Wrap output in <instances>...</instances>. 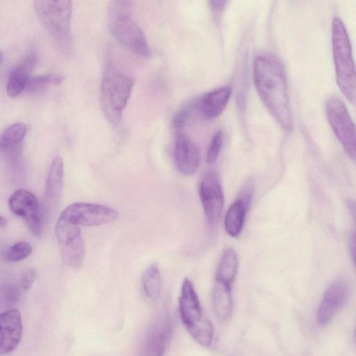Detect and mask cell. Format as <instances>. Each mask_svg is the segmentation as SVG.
Segmentation results:
<instances>
[{
  "label": "cell",
  "mask_w": 356,
  "mask_h": 356,
  "mask_svg": "<svg viewBox=\"0 0 356 356\" xmlns=\"http://www.w3.org/2000/svg\"><path fill=\"white\" fill-rule=\"evenodd\" d=\"M253 81L257 93L271 115L286 131L293 127L284 65L276 56L263 54L253 62Z\"/></svg>",
  "instance_id": "obj_1"
},
{
  "label": "cell",
  "mask_w": 356,
  "mask_h": 356,
  "mask_svg": "<svg viewBox=\"0 0 356 356\" xmlns=\"http://www.w3.org/2000/svg\"><path fill=\"white\" fill-rule=\"evenodd\" d=\"M132 2L113 1L108 6V28L121 44L142 57H149L151 50L147 38L138 24L131 18Z\"/></svg>",
  "instance_id": "obj_2"
},
{
  "label": "cell",
  "mask_w": 356,
  "mask_h": 356,
  "mask_svg": "<svg viewBox=\"0 0 356 356\" xmlns=\"http://www.w3.org/2000/svg\"><path fill=\"white\" fill-rule=\"evenodd\" d=\"M332 44L337 83L350 103L356 105V67L346 29L336 17L332 23Z\"/></svg>",
  "instance_id": "obj_3"
},
{
  "label": "cell",
  "mask_w": 356,
  "mask_h": 356,
  "mask_svg": "<svg viewBox=\"0 0 356 356\" xmlns=\"http://www.w3.org/2000/svg\"><path fill=\"white\" fill-rule=\"evenodd\" d=\"M38 17L56 45L65 53L72 48V2L69 0L34 1Z\"/></svg>",
  "instance_id": "obj_4"
},
{
  "label": "cell",
  "mask_w": 356,
  "mask_h": 356,
  "mask_svg": "<svg viewBox=\"0 0 356 356\" xmlns=\"http://www.w3.org/2000/svg\"><path fill=\"white\" fill-rule=\"evenodd\" d=\"M134 81L129 75L108 68L102 80L99 95L101 109L113 125L120 123L122 113L131 96Z\"/></svg>",
  "instance_id": "obj_5"
},
{
  "label": "cell",
  "mask_w": 356,
  "mask_h": 356,
  "mask_svg": "<svg viewBox=\"0 0 356 356\" xmlns=\"http://www.w3.org/2000/svg\"><path fill=\"white\" fill-rule=\"evenodd\" d=\"M180 318L191 337L200 345L209 346L213 338L211 323L204 316L193 284L185 278L179 301Z\"/></svg>",
  "instance_id": "obj_6"
},
{
  "label": "cell",
  "mask_w": 356,
  "mask_h": 356,
  "mask_svg": "<svg viewBox=\"0 0 356 356\" xmlns=\"http://www.w3.org/2000/svg\"><path fill=\"white\" fill-rule=\"evenodd\" d=\"M329 123L349 157L356 162V126L344 104L337 97L327 101Z\"/></svg>",
  "instance_id": "obj_7"
},
{
  "label": "cell",
  "mask_w": 356,
  "mask_h": 356,
  "mask_svg": "<svg viewBox=\"0 0 356 356\" xmlns=\"http://www.w3.org/2000/svg\"><path fill=\"white\" fill-rule=\"evenodd\" d=\"M55 235L63 262L74 268L81 266L85 256V245L79 225L59 218Z\"/></svg>",
  "instance_id": "obj_8"
},
{
  "label": "cell",
  "mask_w": 356,
  "mask_h": 356,
  "mask_svg": "<svg viewBox=\"0 0 356 356\" xmlns=\"http://www.w3.org/2000/svg\"><path fill=\"white\" fill-rule=\"evenodd\" d=\"M118 214V211L105 205L74 202L67 206L59 218L79 226H97L115 220Z\"/></svg>",
  "instance_id": "obj_9"
},
{
  "label": "cell",
  "mask_w": 356,
  "mask_h": 356,
  "mask_svg": "<svg viewBox=\"0 0 356 356\" xmlns=\"http://www.w3.org/2000/svg\"><path fill=\"white\" fill-rule=\"evenodd\" d=\"M199 194L207 224L215 226L222 214L224 195L218 174L214 171L207 172L199 187Z\"/></svg>",
  "instance_id": "obj_10"
},
{
  "label": "cell",
  "mask_w": 356,
  "mask_h": 356,
  "mask_svg": "<svg viewBox=\"0 0 356 356\" xmlns=\"http://www.w3.org/2000/svg\"><path fill=\"white\" fill-rule=\"evenodd\" d=\"M10 210L16 216L23 218L31 232L40 236L42 232V224L40 214L39 204L36 197L24 189L15 191L8 199Z\"/></svg>",
  "instance_id": "obj_11"
},
{
  "label": "cell",
  "mask_w": 356,
  "mask_h": 356,
  "mask_svg": "<svg viewBox=\"0 0 356 356\" xmlns=\"http://www.w3.org/2000/svg\"><path fill=\"white\" fill-rule=\"evenodd\" d=\"M171 332L172 323L169 316H160L148 329L137 356H163Z\"/></svg>",
  "instance_id": "obj_12"
},
{
  "label": "cell",
  "mask_w": 356,
  "mask_h": 356,
  "mask_svg": "<svg viewBox=\"0 0 356 356\" xmlns=\"http://www.w3.org/2000/svg\"><path fill=\"white\" fill-rule=\"evenodd\" d=\"M349 294L348 282L343 279L334 281L325 291L320 304L317 319L321 325L327 324L342 307Z\"/></svg>",
  "instance_id": "obj_13"
},
{
  "label": "cell",
  "mask_w": 356,
  "mask_h": 356,
  "mask_svg": "<svg viewBox=\"0 0 356 356\" xmlns=\"http://www.w3.org/2000/svg\"><path fill=\"white\" fill-rule=\"evenodd\" d=\"M22 325L19 309L13 308L0 315V355L13 352L19 345Z\"/></svg>",
  "instance_id": "obj_14"
},
{
  "label": "cell",
  "mask_w": 356,
  "mask_h": 356,
  "mask_svg": "<svg viewBox=\"0 0 356 356\" xmlns=\"http://www.w3.org/2000/svg\"><path fill=\"white\" fill-rule=\"evenodd\" d=\"M252 197V189L248 184L237 199L228 208L225 217L224 226L226 232L230 236L237 237L241 233Z\"/></svg>",
  "instance_id": "obj_15"
},
{
  "label": "cell",
  "mask_w": 356,
  "mask_h": 356,
  "mask_svg": "<svg viewBox=\"0 0 356 356\" xmlns=\"http://www.w3.org/2000/svg\"><path fill=\"white\" fill-rule=\"evenodd\" d=\"M174 159L177 170L186 176L197 171L200 160V152L194 142L185 135H179L174 148Z\"/></svg>",
  "instance_id": "obj_16"
},
{
  "label": "cell",
  "mask_w": 356,
  "mask_h": 356,
  "mask_svg": "<svg viewBox=\"0 0 356 356\" xmlns=\"http://www.w3.org/2000/svg\"><path fill=\"white\" fill-rule=\"evenodd\" d=\"M36 62V54L30 53L12 69L6 86V92L9 97H17L26 90Z\"/></svg>",
  "instance_id": "obj_17"
},
{
  "label": "cell",
  "mask_w": 356,
  "mask_h": 356,
  "mask_svg": "<svg viewBox=\"0 0 356 356\" xmlns=\"http://www.w3.org/2000/svg\"><path fill=\"white\" fill-rule=\"evenodd\" d=\"M232 92V87L226 86L207 93L200 103V111L202 115L207 119L219 116L229 102Z\"/></svg>",
  "instance_id": "obj_18"
},
{
  "label": "cell",
  "mask_w": 356,
  "mask_h": 356,
  "mask_svg": "<svg viewBox=\"0 0 356 356\" xmlns=\"http://www.w3.org/2000/svg\"><path fill=\"white\" fill-rule=\"evenodd\" d=\"M232 286L214 280L211 295L212 307L216 316L221 321H227L232 313Z\"/></svg>",
  "instance_id": "obj_19"
},
{
  "label": "cell",
  "mask_w": 356,
  "mask_h": 356,
  "mask_svg": "<svg viewBox=\"0 0 356 356\" xmlns=\"http://www.w3.org/2000/svg\"><path fill=\"white\" fill-rule=\"evenodd\" d=\"M64 176V165L61 157H55L49 169L45 188V197L47 204L55 205L61 195Z\"/></svg>",
  "instance_id": "obj_20"
},
{
  "label": "cell",
  "mask_w": 356,
  "mask_h": 356,
  "mask_svg": "<svg viewBox=\"0 0 356 356\" xmlns=\"http://www.w3.org/2000/svg\"><path fill=\"white\" fill-rule=\"evenodd\" d=\"M238 268L237 254L232 248L227 249L216 268L215 280L232 285L237 275Z\"/></svg>",
  "instance_id": "obj_21"
},
{
  "label": "cell",
  "mask_w": 356,
  "mask_h": 356,
  "mask_svg": "<svg viewBox=\"0 0 356 356\" xmlns=\"http://www.w3.org/2000/svg\"><path fill=\"white\" fill-rule=\"evenodd\" d=\"M142 286L145 295L150 299H156L161 290L162 281L159 268L156 264L147 267L142 275Z\"/></svg>",
  "instance_id": "obj_22"
},
{
  "label": "cell",
  "mask_w": 356,
  "mask_h": 356,
  "mask_svg": "<svg viewBox=\"0 0 356 356\" xmlns=\"http://www.w3.org/2000/svg\"><path fill=\"white\" fill-rule=\"evenodd\" d=\"M27 133V127L24 123H15L7 127L0 137V147L23 143Z\"/></svg>",
  "instance_id": "obj_23"
},
{
  "label": "cell",
  "mask_w": 356,
  "mask_h": 356,
  "mask_svg": "<svg viewBox=\"0 0 356 356\" xmlns=\"http://www.w3.org/2000/svg\"><path fill=\"white\" fill-rule=\"evenodd\" d=\"M64 80V76L55 73L41 74L31 77L25 92L35 93L50 85H58Z\"/></svg>",
  "instance_id": "obj_24"
},
{
  "label": "cell",
  "mask_w": 356,
  "mask_h": 356,
  "mask_svg": "<svg viewBox=\"0 0 356 356\" xmlns=\"http://www.w3.org/2000/svg\"><path fill=\"white\" fill-rule=\"evenodd\" d=\"M32 250V246L29 243L19 241L8 248L5 257L8 262H19L29 257Z\"/></svg>",
  "instance_id": "obj_25"
},
{
  "label": "cell",
  "mask_w": 356,
  "mask_h": 356,
  "mask_svg": "<svg viewBox=\"0 0 356 356\" xmlns=\"http://www.w3.org/2000/svg\"><path fill=\"white\" fill-rule=\"evenodd\" d=\"M224 135L221 130L217 131L209 144L207 152V162L213 163L218 159L223 144Z\"/></svg>",
  "instance_id": "obj_26"
},
{
  "label": "cell",
  "mask_w": 356,
  "mask_h": 356,
  "mask_svg": "<svg viewBox=\"0 0 356 356\" xmlns=\"http://www.w3.org/2000/svg\"><path fill=\"white\" fill-rule=\"evenodd\" d=\"M37 277V271L34 268H29L26 270L22 275L20 278V286L24 290H29Z\"/></svg>",
  "instance_id": "obj_27"
},
{
  "label": "cell",
  "mask_w": 356,
  "mask_h": 356,
  "mask_svg": "<svg viewBox=\"0 0 356 356\" xmlns=\"http://www.w3.org/2000/svg\"><path fill=\"white\" fill-rule=\"evenodd\" d=\"M190 114V109L186 108L180 111L174 118V126L177 129H181L186 125Z\"/></svg>",
  "instance_id": "obj_28"
},
{
  "label": "cell",
  "mask_w": 356,
  "mask_h": 356,
  "mask_svg": "<svg viewBox=\"0 0 356 356\" xmlns=\"http://www.w3.org/2000/svg\"><path fill=\"white\" fill-rule=\"evenodd\" d=\"M211 8L215 14H218L221 12L225 6L226 1H209Z\"/></svg>",
  "instance_id": "obj_29"
},
{
  "label": "cell",
  "mask_w": 356,
  "mask_h": 356,
  "mask_svg": "<svg viewBox=\"0 0 356 356\" xmlns=\"http://www.w3.org/2000/svg\"><path fill=\"white\" fill-rule=\"evenodd\" d=\"M347 206L351 216L356 224V200L354 199H348L347 200Z\"/></svg>",
  "instance_id": "obj_30"
},
{
  "label": "cell",
  "mask_w": 356,
  "mask_h": 356,
  "mask_svg": "<svg viewBox=\"0 0 356 356\" xmlns=\"http://www.w3.org/2000/svg\"><path fill=\"white\" fill-rule=\"evenodd\" d=\"M351 252L356 267V232L353 234L351 239Z\"/></svg>",
  "instance_id": "obj_31"
},
{
  "label": "cell",
  "mask_w": 356,
  "mask_h": 356,
  "mask_svg": "<svg viewBox=\"0 0 356 356\" xmlns=\"http://www.w3.org/2000/svg\"><path fill=\"white\" fill-rule=\"evenodd\" d=\"M7 224V222H6V218H4L3 216H1L0 217V226L1 227H3L6 225Z\"/></svg>",
  "instance_id": "obj_32"
}]
</instances>
